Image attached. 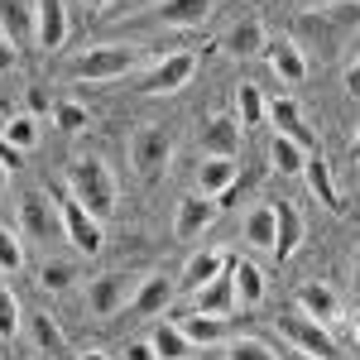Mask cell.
<instances>
[{
  "label": "cell",
  "mask_w": 360,
  "mask_h": 360,
  "mask_svg": "<svg viewBox=\"0 0 360 360\" xmlns=\"http://www.w3.org/2000/svg\"><path fill=\"white\" fill-rule=\"evenodd\" d=\"M125 360H159V356H154V346H149V336H144L135 346H125Z\"/></svg>",
  "instance_id": "60d3db41"
},
{
  "label": "cell",
  "mask_w": 360,
  "mask_h": 360,
  "mask_svg": "<svg viewBox=\"0 0 360 360\" xmlns=\"http://www.w3.org/2000/svg\"><path fill=\"white\" fill-rule=\"evenodd\" d=\"M82 10H86V15H106V10H111V0H82Z\"/></svg>",
  "instance_id": "b9f144b4"
},
{
  "label": "cell",
  "mask_w": 360,
  "mask_h": 360,
  "mask_svg": "<svg viewBox=\"0 0 360 360\" xmlns=\"http://www.w3.org/2000/svg\"><path fill=\"white\" fill-rule=\"evenodd\" d=\"M231 259H236L231 250H197L193 259L183 264V278H178V288H183V293H197L202 283H212V278H221L226 269H231Z\"/></svg>",
  "instance_id": "e0dca14e"
},
{
  "label": "cell",
  "mask_w": 360,
  "mask_h": 360,
  "mask_svg": "<svg viewBox=\"0 0 360 360\" xmlns=\"http://www.w3.org/2000/svg\"><path fill=\"white\" fill-rule=\"evenodd\" d=\"M130 298H135V278L125 274V269H111V274H96L91 283H86V312L91 317H120L125 307H130Z\"/></svg>",
  "instance_id": "9c48e42d"
},
{
  "label": "cell",
  "mask_w": 360,
  "mask_h": 360,
  "mask_svg": "<svg viewBox=\"0 0 360 360\" xmlns=\"http://www.w3.org/2000/svg\"><path fill=\"white\" fill-rule=\"evenodd\" d=\"M63 188L82 202L86 212L96 217V221H106L115 212V202H120V188H115V173L106 168V159H96V154H77L72 164H68V178H63Z\"/></svg>",
  "instance_id": "7a4b0ae2"
},
{
  "label": "cell",
  "mask_w": 360,
  "mask_h": 360,
  "mask_svg": "<svg viewBox=\"0 0 360 360\" xmlns=\"http://www.w3.org/2000/svg\"><path fill=\"white\" fill-rule=\"evenodd\" d=\"M351 283H356V298H360V250H356V269H351Z\"/></svg>",
  "instance_id": "7bdbcfd3"
},
{
  "label": "cell",
  "mask_w": 360,
  "mask_h": 360,
  "mask_svg": "<svg viewBox=\"0 0 360 360\" xmlns=\"http://www.w3.org/2000/svg\"><path fill=\"white\" fill-rule=\"evenodd\" d=\"M217 226V197H202V193H188L178 202V217H173V231L178 240H197Z\"/></svg>",
  "instance_id": "5bb4252c"
},
{
  "label": "cell",
  "mask_w": 360,
  "mask_h": 360,
  "mask_svg": "<svg viewBox=\"0 0 360 360\" xmlns=\"http://www.w3.org/2000/svg\"><path fill=\"white\" fill-rule=\"evenodd\" d=\"M351 341H356V346H360V312H356V317H351Z\"/></svg>",
  "instance_id": "ee69618b"
},
{
  "label": "cell",
  "mask_w": 360,
  "mask_h": 360,
  "mask_svg": "<svg viewBox=\"0 0 360 360\" xmlns=\"http://www.w3.org/2000/svg\"><path fill=\"white\" fill-rule=\"evenodd\" d=\"M278 332L288 336V346L293 351H303V356H317V360H336V341H332V327L327 322H317V317H307V312H283L278 317Z\"/></svg>",
  "instance_id": "ba28073f"
},
{
  "label": "cell",
  "mask_w": 360,
  "mask_h": 360,
  "mask_svg": "<svg viewBox=\"0 0 360 360\" xmlns=\"http://www.w3.org/2000/svg\"><path fill=\"white\" fill-rule=\"evenodd\" d=\"M226 58H236V63H250V58H259L269 49V29L259 15H245V20H236L231 29H221V44H217Z\"/></svg>",
  "instance_id": "7c38bea8"
},
{
  "label": "cell",
  "mask_w": 360,
  "mask_h": 360,
  "mask_svg": "<svg viewBox=\"0 0 360 360\" xmlns=\"http://www.w3.org/2000/svg\"><path fill=\"white\" fill-rule=\"evenodd\" d=\"M72 283H77V264H72V259H44V264H39V288H44V293H68V288H72Z\"/></svg>",
  "instance_id": "1f68e13d"
},
{
  "label": "cell",
  "mask_w": 360,
  "mask_h": 360,
  "mask_svg": "<svg viewBox=\"0 0 360 360\" xmlns=\"http://www.w3.org/2000/svg\"><path fill=\"white\" fill-rule=\"evenodd\" d=\"M173 293H178V283L168 274H144L135 283V298H130V317H159V312H168V303H173Z\"/></svg>",
  "instance_id": "9a60e30c"
},
{
  "label": "cell",
  "mask_w": 360,
  "mask_h": 360,
  "mask_svg": "<svg viewBox=\"0 0 360 360\" xmlns=\"http://www.w3.org/2000/svg\"><path fill=\"white\" fill-rule=\"evenodd\" d=\"M173 164V130L159 120H144L130 130V168L139 183H154L164 168Z\"/></svg>",
  "instance_id": "5b68a950"
},
{
  "label": "cell",
  "mask_w": 360,
  "mask_h": 360,
  "mask_svg": "<svg viewBox=\"0 0 360 360\" xmlns=\"http://www.w3.org/2000/svg\"><path fill=\"white\" fill-rule=\"evenodd\" d=\"M231 283H236V303L245 312H255L264 303V269L255 259H231Z\"/></svg>",
  "instance_id": "d4e9b609"
},
{
  "label": "cell",
  "mask_w": 360,
  "mask_h": 360,
  "mask_svg": "<svg viewBox=\"0 0 360 360\" xmlns=\"http://www.w3.org/2000/svg\"><path fill=\"white\" fill-rule=\"evenodd\" d=\"M236 173H240L236 159H212V154H202V168H197V193L221 202V197H231V188H236Z\"/></svg>",
  "instance_id": "7402d4cb"
},
{
  "label": "cell",
  "mask_w": 360,
  "mask_h": 360,
  "mask_svg": "<svg viewBox=\"0 0 360 360\" xmlns=\"http://www.w3.org/2000/svg\"><path fill=\"white\" fill-rule=\"evenodd\" d=\"M77 360H111V356H106V351H82Z\"/></svg>",
  "instance_id": "f6af8a7d"
},
{
  "label": "cell",
  "mask_w": 360,
  "mask_h": 360,
  "mask_svg": "<svg viewBox=\"0 0 360 360\" xmlns=\"http://www.w3.org/2000/svg\"><path fill=\"white\" fill-rule=\"evenodd\" d=\"M178 327H183V336L193 341L197 351H207V346H221L226 341V317H207V312H183L178 317Z\"/></svg>",
  "instance_id": "484cf974"
},
{
  "label": "cell",
  "mask_w": 360,
  "mask_h": 360,
  "mask_svg": "<svg viewBox=\"0 0 360 360\" xmlns=\"http://www.w3.org/2000/svg\"><path fill=\"white\" fill-rule=\"evenodd\" d=\"M29 341H34V351L44 360H58V351H63V327H58L49 312H34L29 317Z\"/></svg>",
  "instance_id": "f1b7e54d"
},
{
  "label": "cell",
  "mask_w": 360,
  "mask_h": 360,
  "mask_svg": "<svg viewBox=\"0 0 360 360\" xmlns=\"http://www.w3.org/2000/svg\"><path fill=\"white\" fill-rule=\"evenodd\" d=\"M0 29L15 39V49L34 44V34H39V0H0Z\"/></svg>",
  "instance_id": "d6986e66"
},
{
  "label": "cell",
  "mask_w": 360,
  "mask_h": 360,
  "mask_svg": "<svg viewBox=\"0 0 360 360\" xmlns=\"http://www.w3.org/2000/svg\"><path fill=\"white\" fill-rule=\"evenodd\" d=\"M240 135H245V125H240L236 111H212L202 120V154H212V159H240Z\"/></svg>",
  "instance_id": "8fae6325"
},
{
  "label": "cell",
  "mask_w": 360,
  "mask_h": 360,
  "mask_svg": "<svg viewBox=\"0 0 360 360\" xmlns=\"http://www.w3.org/2000/svg\"><path fill=\"white\" fill-rule=\"evenodd\" d=\"M231 111L240 115V125L250 130V125H259V120L269 115V96L255 82H236V106H231Z\"/></svg>",
  "instance_id": "4dcf8cb0"
},
{
  "label": "cell",
  "mask_w": 360,
  "mask_h": 360,
  "mask_svg": "<svg viewBox=\"0 0 360 360\" xmlns=\"http://www.w3.org/2000/svg\"><path fill=\"white\" fill-rule=\"evenodd\" d=\"M360 29V5L356 0H322L298 15V34L307 39H322V34H351Z\"/></svg>",
  "instance_id": "30bf717a"
},
{
  "label": "cell",
  "mask_w": 360,
  "mask_h": 360,
  "mask_svg": "<svg viewBox=\"0 0 360 360\" xmlns=\"http://www.w3.org/2000/svg\"><path fill=\"white\" fill-rule=\"evenodd\" d=\"M264 120L274 125V135L293 139V144H303L307 154H312V144H317V135H312V125H307L303 106H298L293 96H274V101H269V115H264Z\"/></svg>",
  "instance_id": "4fadbf2b"
},
{
  "label": "cell",
  "mask_w": 360,
  "mask_h": 360,
  "mask_svg": "<svg viewBox=\"0 0 360 360\" xmlns=\"http://www.w3.org/2000/svg\"><path fill=\"white\" fill-rule=\"evenodd\" d=\"M149 346H154V356H159V360H197V346L183 336V327H178V322L154 327V332H149Z\"/></svg>",
  "instance_id": "4316f807"
},
{
  "label": "cell",
  "mask_w": 360,
  "mask_h": 360,
  "mask_svg": "<svg viewBox=\"0 0 360 360\" xmlns=\"http://www.w3.org/2000/svg\"><path fill=\"white\" fill-rule=\"evenodd\" d=\"M20 322H25V312H20V298L0 283V341H15L20 336Z\"/></svg>",
  "instance_id": "8d00e7d4"
},
{
  "label": "cell",
  "mask_w": 360,
  "mask_h": 360,
  "mask_svg": "<svg viewBox=\"0 0 360 360\" xmlns=\"http://www.w3.org/2000/svg\"><path fill=\"white\" fill-rule=\"evenodd\" d=\"M197 77V53L193 49H178V53H159L149 68H139L135 91L139 96H173Z\"/></svg>",
  "instance_id": "8992f818"
},
{
  "label": "cell",
  "mask_w": 360,
  "mask_h": 360,
  "mask_svg": "<svg viewBox=\"0 0 360 360\" xmlns=\"http://www.w3.org/2000/svg\"><path fill=\"white\" fill-rule=\"evenodd\" d=\"M303 183H307V193L317 197L327 212H346V197H341V188H336V178H332V164H327L322 154H307Z\"/></svg>",
  "instance_id": "ffe728a7"
},
{
  "label": "cell",
  "mask_w": 360,
  "mask_h": 360,
  "mask_svg": "<svg viewBox=\"0 0 360 360\" xmlns=\"http://www.w3.org/2000/svg\"><path fill=\"white\" fill-rule=\"evenodd\" d=\"M298 312H307V317H317V322H327L332 327L336 317H341V293H336L332 283H322V278H307V283H298Z\"/></svg>",
  "instance_id": "ac0fdd59"
},
{
  "label": "cell",
  "mask_w": 360,
  "mask_h": 360,
  "mask_svg": "<svg viewBox=\"0 0 360 360\" xmlns=\"http://www.w3.org/2000/svg\"><path fill=\"white\" fill-rule=\"evenodd\" d=\"M53 125L63 135H82L86 125H91V111H86L82 101H53Z\"/></svg>",
  "instance_id": "e575fe53"
},
{
  "label": "cell",
  "mask_w": 360,
  "mask_h": 360,
  "mask_svg": "<svg viewBox=\"0 0 360 360\" xmlns=\"http://www.w3.org/2000/svg\"><path fill=\"white\" fill-rule=\"evenodd\" d=\"M5 173H10V168H5V164H0V197H5Z\"/></svg>",
  "instance_id": "7dc6e473"
},
{
  "label": "cell",
  "mask_w": 360,
  "mask_h": 360,
  "mask_svg": "<svg viewBox=\"0 0 360 360\" xmlns=\"http://www.w3.org/2000/svg\"><path fill=\"white\" fill-rule=\"evenodd\" d=\"M5 144H15L20 154L34 149V144H39V115H29V111L10 115V120H5Z\"/></svg>",
  "instance_id": "836d02e7"
},
{
  "label": "cell",
  "mask_w": 360,
  "mask_h": 360,
  "mask_svg": "<svg viewBox=\"0 0 360 360\" xmlns=\"http://www.w3.org/2000/svg\"><path fill=\"white\" fill-rule=\"evenodd\" d=\"M274 236H278L274 202H269V207H255V212H245V245H250V250L274 255Z\"/></svg>",
  "instance_id": "83f0119b"
},
{
  "label": "cell",
  "mask_w": 360,
  "mask_h": 360,
  "mask_svg": "<svg viewBox=\"0 0 360 360\" xmlns=\"http://www.w3.org/2000/svg\"><path fill=\"white\" fill-rule=\"evenodd\" d=\"M217 15V0H154L135 15L115 20V29H197Z\"/></svg>",
  "instance_id": "3957f363"
},
{
  "label": "cell",
  "mask_w": 360,
  "mask_h": 360,
  "mask_svg": "<svg viewBox=\"0 0 360 360\" xmlns=\"http://www.w3.org/2000/svg\"><path fill=\"white\" fill-rule=\"evenodd\" d=\"M29 115H53V101H49V91H44V86H34V91H29Z\"/></svg>",
  "instance_id": "ab89813d"
},
{
  "label": "cell",
  "mask_w": 360,
  "mask_h": 360,
  "mask_svg": "<svg viewBox=\"0 0 360 360\" xmlns=\"http://www.w3.org/2000/svg\"><path fill=\"white\" fill-rule=\"evenodd\" d=\"M356 159H360V130H356Z\"/></svg>",
  "instance_id": "c3c4849f"
},
{
  "label": "cell",
  "mask_w": 360,
  "mask_h": 360,
  "mask_svg": "<svg viewBox=\"0 0 360 360\" xmlns=\"http://www.w3.org/2000/svg\"><path fill=\"white\" fill-rule=\"evenodd\" d=\"M226 360H278V351L259 336H236V341H226Z\"/></svg>",
  "instance_id": "d590c367"
},
{
  "label": "cell",
  "mask_w": 360,
  "mask_h": 360,
  "mask_svg": "<svg viewBox=\"0 0 360 360\" xmlns=\"http://www.w3.org/2000/svg\"><path fill=\"white\" fill-rule=\"evenodd\" d=\"M34 44L44 53H58L68 44V5L63 0H39V34H34Z\"/></svg>",
  "instance_id": "603a6c76"
},
{
  "label": "cell",
  "mask_w": 360,
  "mask_h": 360,
  "mask_svg": "<svg viewBox=\"0 0 360 360\" xmlns=\"http://www.w3.org/2000/svg\"><path fill=\"white\" fill-rule=\"evenodd\" d=\"M20 269H25V236L0 221V274H20Z\"/></svg>",
  "instance_id": "d6a6232c"
},
{
  "label": "cell",
  "mask_w": 360,
  "mask_h": 360,
  "mask_svg": "<svg viewBox=\"0 0 360 360\" xmlns=\"http://www.w3.org/2000/svg\"><path fill=\"white\" fill-rule=\"evenodd\" d=\"M341 86H346L351 101H360V53L346 58V68H341Z\"/></svg>",
  "instance_id": "74e56055"
},
{
  "label": "cell",
  "mask_w": 360,
  "mask_h": 360,
  "mask_svg": "<svg viewBox=\"0 0 360 360\" xmlns=\"http://www.w3.org/2000/svg\"><path fill=\"white\" fill-rule=\"evenodd\" d=\"M269 164H274V173H283V178H303L307 149L293 144V139H283V135H274L269 139Z\"/></svg>",
  "instance_id": "f546056e"
},
{
  "label": "cell",
  "mask_w": 360,
  "mask_h": 360,
  "mask_svg": "<svg viewBox=\"0 0 360 360\" xmlns=\"http://www.w3.org/2000/svg\"><path fill=\"white\" fill-rule=\"evenodd\" d=\"M193 307L197 312H207V317H231L236 312V283H231V269H226L221 278H212V283H202L193 293Z\"/></svg>",
  "instance_id": "cb8c5ba5"
},
{
  "label": "cell",
  "mask_w": 360,
  "mask_h": 360,
  "mask_svg": "<svg viewBox=\"0 0 360 360\" xmlns=\"http://www.w3.org/2000/svg\"><path fill=\"white\" fill-rule=\"evenodd\" d=\"M288 360H317V356H303V351H288Z\"/></svg>",
  "instance_id": "bcb514c9"
},
{
  "label": "cell",
  "mask_w": 360,
  "mask_h": 360,
  "mask_svg": "<svg viewBox=\"0 0 360 360\" xmlns=\"http://www.w3.org/2000/svg\"><path fill=\"white\" fill-rule=\"evenodd\" d=\"M53 197H58L63 231H68L72 250H82V255H101V245H106V221H96V217H91V212H86L68 188H53Z\"/></svg>",
  "instance_id": "52a82bcc"
},
{
  "label": "cell",
  "mask_w": 360,
  "mask_h": 360,
  "mask_svg": "<svg viewBox=\"0 0 360 360\" xmlns=\"http://www.w3.org/2000/svg\"><path fill=\"white\" fill-rule=\"evenodd\" d=\"M149 58H159V53H149L144 44H125V39H115V44H91V49L68 58V77H72V82H115V77L144 68Z\"/></svg>",
  "instance_id": "6da1fadb"
},
{
  "label": "cell",
  "mask_w": 360,
  "mask_h": 360,
  "mask_svg": "<svg viewBox=\"0 0 360 360\" xmlns=\"http://www.w3.org/2000/svg\"><path fill=\"white\" fill-rule=\"evenodd\" d=\"M264 63H269V72H274L283 86H303L307 82V53L298 49V39H278L264 49Z\"/></svg>",
  "instance_id": "2e32d148"
},
{
  "label": "cell",
  "mask_w": 360,
  "mask_h": 360,
  "mask_svg": "<svg viewBox=\"0 0 360 360\" xmlns=\"http://www.w3.org/2000/svg\"><path fill=\"white\" fill-rule=\"evenodd\" d=\"M274 221H278V236H274V259H293L298 245L307 240V221L293 202H274Z\"/></svg>",
  "instance_id": "44dd1931"
},
{
  "label": "cell",
  "mask_w": 360,
  "mask_h": 360,
  "mask_svg": "<svg viewBox=\"0 0 360 360\" xmlns=\"http://www.w3.org/2000/svg\"><path fill=\"white\" fill-rule=\"evenodd\" d=\"M15 63H20V49H15V39H10V34L0 29V72H10Z\"/></svg>",
  "instance_id": "f35d334b"
},
{
  "label": "cell",
  "mask_w": 360,
  "mask_h": 360,
  "mask_svg": "<svg viewBox=\"0 0 360 360\" xmlns=\"http://www.w3.org/2000/svg\"><path fill=\"white\" fill-rule=\"evenodd\" d=\"M15 217H20V236L34 240V245H58V240L68 236V231H63V212H58L53 188H29V193H20Z\"/></svg>",
  "instance_id": "277c9868"
}]
</instances>
